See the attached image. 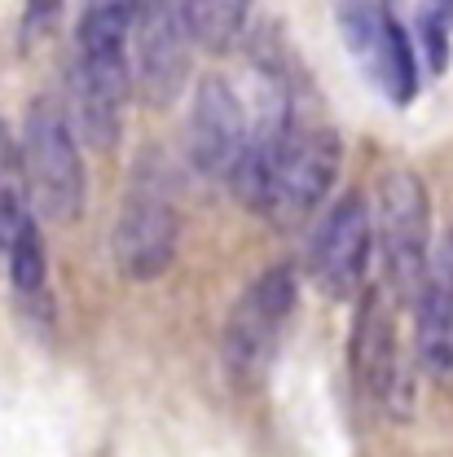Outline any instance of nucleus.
Returning <instances> with one entry per match:
<instances>
[{
    "mask_svg": "<svg viewBox=\"0 0 453 457\" xmlns=\"http://www.w3.org/2000/svg\"><path fill=\"white\" fill-rule=\"evenodd\" d=\"M340 132L322 114H308L304 106L290 102L282 114V128H278V141H273V159L264 171L256 212L278 233L304 228L331 198V189L340 180Z\"/></svg>",
    "mask_w": 453,
    "mask_h": 457,
    "instance_id": "obj_1",
    "label": "nucleus"
},
{
    "mask_svg": "<svg viewBox=\"0 0 453 457\" xmlns=\"http://www.w3.org/2000/svg\"><path fill=\"white\" fill-rule=\"evenodd\" d=\"M180 246V216L172 203L168 168L159 154H141L123 185V203L111 228L114 269L128 282H155L164 278Z\"/></svg>",
    "mask_w": 453,
    "mask_h": 457,
    "instance_id": "obj_2",
    "label": "nucleus"
},
{
    "mask_svg": "<svg viewBox=\"0 0 453 457\" xmlns=\"http://www.w3.org/2000/svg\"><path fill=\"white\" fill-rule=\"evenodd\" d=\"M75 123L54 102H36L22 119V141H18V168L27 180L31 207L40 220L71 225L84 216L88 203V171L75 145Z\"/></svg>",
    "mask_w": 453,
    "mask_h": 457,
    "instance_id": "obj_3",
    "label": "nucleus"
},
{
    "mask_svg": "<svg viewBox=\"0 0 453 457\" xmlns=\"http://www.w3.org/2000/svg\"><path fill=\"white\" fill-rule=\"evenodd\" d=\"M295 299H299V282L290 264H269L233 299L221 335V361L238 387H256L273 370L286 326L295 317Z\"/></svg>",
    "mask_w": 453,
    "mask_h": 457,
    "instance_id": "obj_4",
    "label": "nucleus"
},
{
    "mask_svg": "<svg viewBox=\"0 0 453 457\" xmlns=\"http://www.w3.org/2000/svg\"><path fill=\"white\" fill-rule=\"evenodd\" d=\"M374 246L392 299L414 303V290L432 260V194L423 176L409 168H388L374 189Z\"/></svg>",
    "mask_w": 453,
    "mask_h": 457,
    "instance_id": "obj_5",
    "label": "nucleus"
},
{
    "mask_svg": "<svg viewBox=\"0 0 453 457\" xmlns=\"http://www.w3.org/2000/svg\"><path fill=\"white\" fill-rule=\"evenodd\" d=\"M198 49L189 0H141L132 22V79L150 106H168L189 79Z\"/></svg>",
    "mask_w": 453,
    "mask_h": 457,
    "instance_id": "obj_6",
    "label": "nucleus"
},
{
    "mask_svg": "<svg viewBox=\"0 0 453 457\" xmlns=\"http://www.w3.org/2000/svg\"><path fill=\"white\" fill-rule=\"evenodd\" d=\"M340 31L348 40V54L370 75V84L388 102L409 106L418 93V54H414L409 31L397 22L392 4L388 0H343Z\"/></svg>",
    "mask_w": 453,
    "mask_h": 457,
    "instance_id": "obj_7",
    "label": "nucleus"
},
{
    "mask_svg": "<svg viewBox=\"0 0 453 457\" xmlns=\"http://www.w3.org/2000/svg\"><path fill=\"white\" fill-rule=\"evenodd\" d=\"M370 255H374V212L361 194H343L326 207L308 242V273L326 299L348 303L365 290Z\"/></svg>",
    "mask_w": 453,
    "mask_h": 457,
    "instance_id": "obj_8",
    "label": "nucleus"
},
{
    "mask_svg": "<svg viewBox=\"0 0 453 457\" xmlns=\"http://www.w3.org/2000/svg\"><path fill=\"white\" fill-rule=\"evenodd\" d=\"M251 137V119L242 111L233 84L221 75L198 79L189 119H185V159L207 180H229Z\"/></svg>",
    "mask_w": 453,
    "mask_h": 457,
    "instance_id": "obj_9",
    "label": "nucleus"
},
{
    "mask_svg": "<svg viewBox=\"0 0 453 457\" xmlns=\"http://www.w3.org/2000/svg\"><path fill=\"white\" fill-rule=\"evenodd\" d=\"M348 365H352V383L361 387V396L379 409H397L405 392V374H400V343H397V312L388 303V290H361L357 303V321H352V343H348Z\"/></svg>",
    "mask_w": 453,
    "mask_h": 457,
    "instance_id": "obj_10",
    "label": "nucleus"
},
{
    "mask_svg": "<svg viewBox=\"0 0 453 457\" xmlns=\"http://www.w3.org/2000/svg\"><path fill=\"white\" fill-rule=\"evenodd\" d=\"M414 343L418 361L436 374H453V233L432 246L427 273L414 290Z\"/></svg>",
    "mask_w": 453,
    "mask_h": 457,
    "instance_id": "obj_11",
    "label": "nucleus"
},
{
    "mask_svg": "<svg viewBox=\"0 0 453 457\" xmlns=\"http://www.w3.org/2000/svg\"><path fill=\"white\" fill-rule=\"evenodd\" d=\"M4 269H9V282L18 290V299H40V295H45V282H49V255H45V237H40V216H36V207L22 212V220L9 228Z\"/></svg>",
    "mask_w": 453,
    "mask_h": 457,
    "instance_id": "obj_12",
    "label": "nucleus"
},
{
    "mask_svg": "<svg viewBox=\"0 0 453 457\" xmlns=\"http://www.w3.org/2000/svg\"><path fill=\"white\" fill-rule=\"evenodd\" d=\"M247 9H251V0H189V22H194L198 49L225 54L247 27Z\"/></svg>",
    "mask_w": 453,
    "mask_h": 457,
    "instance_id": "obj_13",
    "label": "nucleus"
},
{
    "mask_svg": "<svg viewBox=\"0 0 453 457\" xmlns=\"http://www.w3.org/2000/svg\"><path fill=\"white\" fill-rule=\"evenodd\" d=\"M449 31H453V22L427 0L418 9V40H423V54L432 62V71H445V62H449Z\"/></svg>",
    "mask_w": 453,
    "mask_h": 457,
    "instance_id": "obj_14",
    "label": "nucleus"
},
{
    "mask_svg": "<svg viewBox=\"0 0 453 457\" xmlns=\"http://www.w3.org/2000/svg\"><path fill=\"white\" fill-rule=\"evenodd\" d=\"M62 13V0H27V31H49Z\"/></svg>",
    "mask_w": 453,
    "mask_h": 457,
    "instance_id": "obj_15",
    "label": "nucleus"
},
{
    "mask_svg": "<svg viewBox=\"0 0 453 457\" xmlns=\"http://www.w3.org/2000/svg\"><path fill=\"white\" fill-rule=\"evenodd\" d=\"M432 4H436V9H440V13L453 22V0H432Z\"/></svg>",
    "mask_w": 453,
    "mask_h": 457,
    "instance_id": "obj_16",
    "label": "nucleus"
}]
</instances>
